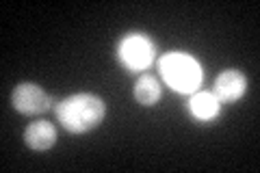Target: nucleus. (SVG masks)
Instances as JSON below:
<instances>
[{"mask_svg":"<svg viewBox=\"0 0 260 173\" xmlns=\"http://www.w3.org/2000/svg\"><path fill=\"white\" fill-rule=\"evenodd\" d=\"M104 115H107V106L102 97L93 93H76L56 104V119L72 134L91 132L102 123Z\"/></svg>","mask_w":260,"mask_h":173,"instance_id":"nucleus-1","label":"nucleus"},{"mask_svg":"<svg viewBox=\"0 0 260 173\" xmlns=\"http://www.w3.org/2000/svg\"><path fill=\"white\" fill-rule=\"evenodd\" d=\"M158 67L162 78L169 87L176 91H193L202 82V67L200 63L189 54L182 52H169L158 61Z\"/></svg>","mask_w":260,"mask_h":173,"instance_id":"nucleus-2","label":"nucleus"},{"mask_svg":"<svg viewBox=\"0 0 260 173\" xmlns=\"http://www.w3.org/2000/svg\"><path fill=\"white\" fill-rule=\"evenodd\" d=\"M117 56L126 70L143 72L154 61V44L141 32H130V35H126L119 41Z\"/></svg>","mask_w":260,"mask_h":173,"instance_id":"nucleus-3","label":"nucleus"},{"mask_svg":"<svg viewBox=\"0 0 260 173\" xmlns=\"http://www.w3.org/2000/svg\"><path fill=\"white\" fill-rule=\"evenodd\" d=\"M11 104L22 115H42L50 109V95L35 82H20L11 93Z\"/></svg>","mask_w":260,"mask_h":173,"instance_id":"nucleus-4","label":"nucleus"},{"mask_svg":"<svg viewBox=\"0 0 260 173\" xmlns=\"http://www.w3.org/2000/svg\"><path fill=\"white\" fill-rule=\"evenodd\" d=\"M245 89H247V78L239 70H223L215 80V95L219 97V102L225 104L241 100Z\"/></svg>","mask_w":260,"mask_h":173,"instance_id":"nucleus-5","label":"nucleus"},{"mask_svg":"<svg viewBox=\"0 0 260 173\" xmlns=\"http://www.w3.org/2000/svg\"><path fill=\"white\" fill-rule=\"evenodd\" d=\"M24 143L35 152H46L56 143V128L50 121H32L24 130Z\"/></svg>","mask_w":260,"mask_h":173,"instance_id":"nucleus-6","label":"nucleus"},{"mask_svg":"<svg viewBox=\"0 0 260 173\" xmlns=\"http://www.w3.org/2000/svg\"><path fill=\"white\" fill-rule=\"evenodd\" d=\"M219 97L208 91H198L191 95L189 100V111L198 121H210L219 115Z\"/></svg>","mask_w":260,"mask_h":173,"instance_id":"nucleus-7","label":"nucleus"},{"mask_svg":"<svg viewBox=\"0 0 260 173\" xmlns=\"http://www.w3.org/2000/svg\"><path fill=\"white\" fill-rule=\"evenodd\" d=\"M162 95V89L158 85V80L150 76V74H143V76L135 82V97L137 102L143 106H154Z\"/></svg>","mask_w":260,"mask_h":173,"instance_id":"nucleus-8","label":"nucleus"}]
</instances>
